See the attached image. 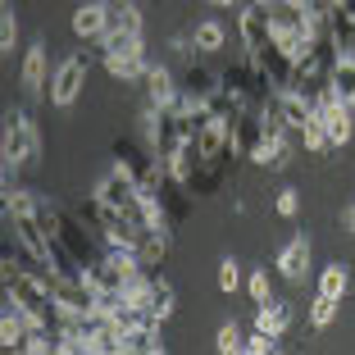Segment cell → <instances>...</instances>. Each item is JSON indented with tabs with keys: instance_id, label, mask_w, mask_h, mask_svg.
<instances>
[{
	"instance_id": "cell-3",
	"label": "cell",
	"mask_w": 355,
	"mask_h": 355,
	"mask_svg": "<svg viewBox=\"0 0 355 355\" xmlns=\"http://www.w3.org/2000/svg\"><path fill=\"white\" fill-rule=\"evenodd\" d=\"M19 87L28 101H46L51 96V64H46V42H37L23 51V64H19Z\"/></svg>"
},
{
	"instance_id": "cell-9",
	"label": "cell",
	"mask_w": 355,
	"mask_h": 355,
	"mask_svg": "<svg viewBox=\"0 0 355 355\" xmlns=\"http://www.w3.org/2000/svg\"><path fill=\"white\" fill-rule=\"evenodd\" d=\"M146 101L155 105V110H173V105L182 101V87H178V78H173L168 64H159V69L146 73Z\"/></svg>"
},
{
	"instance_id": "cell-20",
	"label": "cell",
	"mask_w": 355,
	"mask_h": 355,
	"mask_svg": "<svg viewBox=\"0 0 355 355\" xmlns=\"http://www.w3.org/2000/svg\"><path fill=\"white\" fill-rule=\"evenodd\" d=\"M337 305H342V301H333V296H324V292H319V296L310 301V310H305V324H310L314 333H324V328L337 319Z\"/></svg>"
},
{
	"instance_id": "cell-4",
	"label": "cell",
	"mask_w": 355,
	"mask_h": 355,
	"mask_svg": "<svg viewBox=\"0 0 355 355\" xmlns=\"http://www.w3.org/2000/svg\"><path fill=\"white\" fill-rule=\"evenodd\" d=\"M237 42L246 55L269 51V5L264 0H246L237 14Z\"/></svg>"
},
{
	"instance_id": "cell-14",
	"label": "cell",
	"mask_w": 355,
	"mask_h": 355,
	"mask_svg": "<svg viewBox=\"0 0 355 355\" xmlns=\"http://www.w3.org/2000/svg\"><path fill=\"white\" fill-rule=\"evenodd\" d=\"M255 328H264V333L282 337L287 328H292V310H287V301H269V305H255Z\"/></svg>"
},
{
	"instance_id": "cell-29",
	"label": "cell",
	"mask_w": 355,
	"mask_h": 355,
	"mask_svg": "<svg viewBox=\"0 0 355 355\" xmlns=\"http://www.w3.org/2000/svg\"><path fill=\"white\" fill-rule=\"evenodd\" d=\"M214 10H232V5H241V0H209Z\"/></svg>"
},
{
	"instance_id": "cell-24",
	"label": "cell",
	"mask_w": 355,
	"mask_h": 355,
	"mask_svg": "<svg viewBox=\"0 0 355 355\" xmlns=\"http://www.w3.org/2000/svg\"><path fill=\"white\" fill-rule=\"evenodd\" d=\"M137 351H150V355H164V324L159 319H150L146 328H141V342H137Z\"/></svg>"
},
{
	"instance_id": "cell-6",
	"label": "cell",
	"mask_w": 355,
	"mask_h": 355,
	"mask_svg": "<svg viewBox=\"0 0 355 355\" xmlns=\"http://www.w3.org/2000/svg\"><path fill=\"white\" fill-rule=\"evenodd\" d=\"M69 23H73L78 42H101L105 32H110V0H83Z\"/></svg>"
},
{
	"instance_id": "cell-7",
	"label": "cell",
	"mask_w": 355,
	"mask_h": 355,
	"mask_svg": "<svg viewBox=\"0 0 355 355\" xmlns=\"http://www.w3.org/2000/svg\"><path fill=\"white\" fill-rule=\"evenodd\" d=\"M273 269H278L282 282H292V287H296V282H305V273H310V237H305V232H296V237L278 251Z\"/></svg>"
},
{
	"instance_id": "cell-13",
	"label": "cell",
	"mask_w": 355,
	"mask_h": 355,
	"mask_svg": "<svg viewBox=\"0 0 355 355\" xmlns=\"http://www.w3.org/2000/svg\"><path fill=\"white\" fill-rule=\"evenodd\" d=\"M191 46H196V55H219L223 46H228V28H223L219 19H200L196 28H191Z\"/></svg>"
},
{
	"instance_id": "cell-22",
	"label": "cell",
	"mask_w": 355,
	"mask_h": 355,
	"mask_svg": "<svg viewBox=\"0 0 355 355\" xmlns=\"http://www.w3.org/2000/svg\"><path fill=\"white\" fill-rule=\"evenodd\" d=\"M214 351H219V355H237V351H246V337H241V328H237V324H223V328H219V337H214Z\"/></svg>"
},
{
	"instance_id": "cell-17",
	"label": "cell",
	"mask_w": 355,
	"mask_h": 355,
	"mask_svg": "<svg viewBox=\"0 0 355 355\" xmlns=\"http://www.w3.org/2000/svg\"><path fill=\"white\" fill-rule=\"evenodd\" d=\"M37 205H42V196L28 187H5V219H23V214H37Z\"/></svg>"
},
{
	"instance_id": "cell-23",
	"label": "cell",
	"mask_w": 355,
	"mask_h": 355,
	"mask_svg": "<svg viewBox=\"0 0 355 355\" xmlns=\"http://www.w3.org/2000/svg\"><path fill=\"white\" fill-rule=\"evenodd\" d=\"M14 42H19V14H14V5H5V14H0V51L14 55Z\"/></svg>"
},
{
	"instance_id": "cell-28",
	"label": "cell",
	"mask_w": 355,
	"mask_h": 355,
	"mask_svg": "<svg viewBox=\"0 0 355 355\" xmlns=\"http://www.w3.org/2000/svg\"><path fill=\"white\" fill-rule=\"evenodd\" d=\"M342 219H346V232L355 237V205H346V214H342Z\"/></svg>"
},
{
	"instance_id": "cell-30",
	"label": "cell",
	"mask_w": 355,
	"mask_h": 355,
	"mask_svg": "<svg viewBox=\"0 0 355 355\" xmlns=\"http://www.w3.org/2000/svg\"><path fill=\"white\" fill-rule=\"evenodd\" d=\"M5 5H10V0H5Z\"/></svg>"
},
{
	"instance_id": "cell-15",
	"label": "cell",
	"mask_w": 355,
	"mask_h": 355,
	"mask_svg": "<svg viewBox=\"0 0 355 355\" xmlns=\"http://www.w3.org/2000/svg\"><path fill=\"white\" fill-rule=\"evenodd\" d=\"M319 292L333 296V301H342V296L351 292V269H346L342 260H333L328 269H319Z\"/></svg>"
},
{
	"instance_id": "cell-2",
	"label": "cell",
	"mask_w": 355,
	"mask_h": 355,
	"mask_svg": "<svg viewBox=\"0 0 355 355\" xmlns=\"http://www.w3.org/2000/svg\"><path fill=\"white\" fill-rule=\"evenodd\" d=\"M87 73H92V64H87L83 51L64 55V60L55 64V73H51V96H46V101H51L55 110H73L78 96L87 92Z\"/></svg>"
},
{
	"instance_id": "cell-25",
	"label": "cell",
	"mask_w": 355,
	"mask_h": 355,
	"mask_svg": "<svg viewBox=\"0 0 355 355\" xmlns=\"http://www.w3.org/2000/svg\"><path fill=\"white\" fill-rule=\"evenodd\" d=\"M237 287H241V264H237V260L228 255V260L219 264V292H223V296H232Z\"/></svg>"
},
{
	"instance_id": "cell-11",
	"label": "cell",
	"mask_w": 355,
	"mask_h": 355,
	"mask_svg": "<svg viewBox=\"0 0 355 355\" xmlns=\"http://www.w3.org/2000/svg\"><path fill=\"white\" fill-rule=\"evenodd\" d=\"M328 87H333L337 101L355 105V51H337L333 69H328Z\"/></svg>"
},
{
	"instance_id": "cell-8",
	"label": "cell",
	"mask_w": 355,
	"mask_h": 355,
	"mask_svg": "<svg viewBox=\"0 0 355 355\" xmlns=\"http://www.w3.org/2000/svg\"><path fill=\"white\" fill-rule=\"evenodd\" d=\"M105 69L119 83H146L150 64H146V46H128V51H105Z\"/></svg>"
},
{
	"instance_id": "cell-26",
	"label": "cell",
	"mask_w": 355,
	"mask_h": 355,
	"mask_svg": "<svg viewBox=\"0 0 355 355\" xmlns=\"http://www.w3.org/2000/svg\"><path fill=\"white\" fill-rule=\"evenodd\" d=\"M273 209H278L282 219H296V214H301V191H296V187H282L278 200H273Z\"/></svg>"
},
{
	"instance_id": "cell-10",
	"label": "cell",
	"mask_w": 355,
	"mask_h": 355,
	"mask_svg": "<svg viewBox=\"0 0 355 355\" xmlns=\"http://www.w3.org/2000/svg\"><path fill=\"white\" fill-rule=\"evenodd\" d=\"M32 319L28 314L19 310V305H5V314H0V346H5V351H23V342H28V333H32Z\"/></svg>"
},
{
	"instance_id": "cell-1",
	"label": "cell",
	"mask_w": 355,
	"mask_h": 355,
	"mask_svg": "<svg viewBox=\"0 0 355 355\" xmlns=\"http://www.w3.org/2000/svg\"><path fill=\"white\" fill-rule=\"evenodd\" d=\"M0 164H5V187L14 182V173L42 164V132L23 110L5 114V141H0Z\"/></svg>"
},
{
	"instance_id": "cell-16",
	"label": "cell",
	"mask_w": 355,
	"mask_h": 355,
	"mask_svg": "<svg viewBox=\"0 0 355 355\" xmlns=\"http://www.w3.org/2000/svg\"><path fill=\"white\" fill-rule=\"evenodd\" d=\"M137 255H141V264L150 273H159V264L168 260V232H146V237L137 241Z\"/></svg>"
},
{
	"instance_id": "cell-27",
	"label": "cell",
	"mask_w": 355,
	"mask_h": 355,
	"mask_svg": "<svg viewBox=\"0 0 355 355\" xmlns=\"http://www.w3.org/2000/svg\"><path fill=\"white\" fill-rule=\"evenodd\" d=\"M246 351H251V355H269V351H278V337L264 333V328H255V333L246 337Z\"/></svg>"
},
{
	"instance_id": "cell-5",
	"label": "cell",
	"mask_w": 355,
	"mask_h": 355,
	"mask_svg": "<svg viewBox=\"0 0 355 355\" xmlns=\"http://www.w3.org/2000/svg\"><path fill=\"white\" fill-rule=\"evenodd\" d=\"M246 159H251L255 168L282 173V168L292 164V141H287V132H260V137H255V146L246 150Z\"/></svg>"
},
{
	"instance_id": "cell-12",
	"label": "cell",
	"mask_w": 355,
	"mask_h": 355,
	"mask_svg": "<svg viewBox=\"0 0 355 355\" xmlns=\"http://www.w3.org/2000/svg\"><path fill=\"white\" fill-rule=\"evenodd\" d=\"M110 32H132V37H146L141 5H137V0H110Z\"/></svg>"
},
{
	"instance_id": "cell-18",
	"label": "cell",
	"mask_w": 355,
	"mask_h": 355,
	"mask_svg": "<svg viewBox=\"0 0 355 355\" xmlns=\"http://www.w3.org/2000/svg\"><path fill=\"white\" fill-rule=\"evenodd\" d=\"M296 137L305 141V150H310V155H328V150H333V141H328V128H324V119H319V110L305 119V128H301Z\"/></svg>"
},
{
	"instance_id": "cell-21",
	"label": "cell",
	"mask_w": 355,
	"mask_h": 355,
	"mask_svg": "<svg viewBox=\"0 0 355 355\" xmlns=\"http://www.w3.org/2000/svg\"><path fill=\"white\" fill-rule=\"evenodd\" d=\"M246 292H251L255 305H269V301H273V278H269V269H251V278H246Z\"/></svg>"
},
{
	"instance_id": "cell-19",
	"label": "cell",
	"mask_w": 355,
	"mask_h": 355,
	"mask_svg": "<svg viewBox=\"0 0 355 355\" xmlns=\"http://www.w3.org/2000/svg\"><path fill=\"white\" fill-rule=\"evenodd\" d=\"M178 310V287L168 278H155V301H150V319H159V324H168Z\"/></svg>"
}]
</instances>
